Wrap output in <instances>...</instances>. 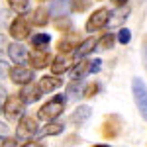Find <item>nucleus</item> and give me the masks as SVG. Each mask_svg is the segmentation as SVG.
Here are the masks:
<instances>
[{
    "instance_id": "nucleus-1",
    "label": "nucleus",
    "mask_w": 147,
    "mask_h": 147,
    "mask_svg": "<svg viewBox=\"0 0 147 147\" xmlns=\"http://www.w3.org/2000/svg\"><path fill=\"white\" fill-rule=\"evenodd\" d=\"M65 110V96L63 94H57L55 98H51L49 102H45L39 110H37V118L43 120V122H51L55 120L57 116H61Z\"/></svg>"
},
{
    "instance_id": "nucleus-2",
    "label": "nucleus",
    "mask_w": 147,
    "mask_h": 147,
    "mask_svg": "<svg viewBox=\"0 0 147 147\" xmlns=\"http://www.w3.org/2000/svg\"><path fill=\"white\" fill-rule=\"evenodd\" d=\"M26 114V104L18 94H6V102H4V116L8 122H14L18 118H22Z\"/></svg>"
},
{
    "instance_id": "nucleus-3",
    "label": "nucleus",
    "mask_w": 147,
    "mask_h": 147,
    "mask_svg": "<svg viewBox=\"0 0 147 147\" xmlns=\"http://www.w3.org/2000/svg\"><path fill=\"white\" fill-rule=\"evenodd\" d=\"M131 92H134V100H136V106L141 114V118L147 120V86L139 77H136L131 82Z\"/></svg>"
},
{
    "instance_id": "nucleus-4",
    "label": "nucleus",
    "mask_w": 147,
    "mask_h": 147,
    "mask_svg": "<svg viewBox=\"0 0 147 147\" xmlns=\"http://www.w3.org/2000/svg\"><path fill=\"white\" fill-rule=\"evenodd\" d=\"M32 34V26L28 22V18H24V14L16 16L10 22V37H14L16 41H22L26 37H30Z\"/></svg>"
},
{
    "instance_id": "nucleus-5",
    "label": "nucleus",
    "mask_w": 147,
    "mask_h": 147,
    "mask_svg": "<svg viewBox=\"0 0 147 147\" xmlns=\"http://www.w3.org/2000/svg\"><path fill=\"white\" fill-rule=\"evenodd\" d=\"M120 129H122V120H120L116 114L106 116L104 122H102V125H100V131H102V136L106 137V139H114V137H118Z\"/></svg>"
},
{
    "instance_id": "nucleus-6",
    "label": "nucleus",
    "mask_w": 147,
    "mask_h": 147,
    "mask_svg": "<svg viewBox=\"0 0 147 147\" xmlns=\"http://www.w3.org/2000/svg\"><path fill=\"white\" fill-rule=\"evenodd\" d=\"M8 75H10V80L14 84H24V82L34 80V71L26 67V63H16V67H12L8 71Z\"/></svg>"
},
{
    "instance_id": "nucleus-7",
    "label": "nucleus",
    "mask_w": 147,
    "mask_h": 147,
    "mask_svg": "<svg viewBox=\"0 0 147 147\" xmlns=\"http://www.w3.org/2000/svg\"><path fill=\"white\" fill-rule=\"evenodd\" d=\"M37 120L35 118H30V116H24L22 120H20V124H18V129H16V136L18 139H30V137H34L37 134Z\"/></svg>"
},
{
    "instance_id": "nucleus-8",
    "label": "nucleus",
    "mask_w": 147,
    "mask_h": 147,
    "mask_svg": "<svg viewBox=\"0 0 147 147\" xmlns=\"http://www.w3.org/2000/svg\"><path fill=\"white\" fill-rule=\"evenodd\" d=\"M108 16H110V10L106 8H98L96 12H92L90 18L86 20V32H96V30H102L106 24H108Z\"/></svg>"
},
{
    "instance_id": "nucleus-9",
    "label": "nucleus",
    "mask_w": 147,
    "mask_h": 147,
    "mask_svg": "<svg viewBox=\"0 0 147 147\" xmlns=\"http://www.w3.org/2000/svg\"><path fill=\"white\" fill-rule=\"evenodd\" d=\"M41 94L43 92L39 90V86L35 84V82H24L22 84V88H20V98H22V102L24 104H34V102H37L39 98H41Z\"/></svg>"
},
{
    "instance_id": "nucleus-10",
    "label": "nucleus",
    "mask_w": 147,
    "mask_h": 147,
    "mask_svg": "<svg viewBox=\"0 0 147 147\" xmlns=\"http://www.w3.org/2000/svg\"><path fill=\"white\" fill-rule=\"evenodd\" d=\"M73 63H75V59L71 57V53H59V55L51 61V73L53 75H63V73H67L69 69L73 67Z\"/></svg>"
},
{
    "instance_id": "nucleus-11",
    "label": "nucleus",
    "mask_w": 147,
    "mask_h": 147,
    "mask_svg": "<svg viewBox=\"0 0 147 147\" xmlns=\"http://www.w3.org/2000/svg\"><path fill=\"white\" fill-rule=\"evenodd\" d=\"M6 53L10 57L14 63H28V49L24 43H10V45H6Z\"/></svg>"
},
{
    "instance_id": "nucleus-12",
    "label": "nucleus",
    "mask_w": 147,
    "mask_h": 147,
    "mask_svg": "<svg viewBox=\"0 0 147 147\" xmlns=\"http://www.w3.org/2000/svg\"><path fill=\"white\" fill-rule=\"evenodd\" d=\"M79 43H80V37L77 34H67L57 41V51H61V53H71V51L77 49Z\"/></svg>"
},
{
    "instance_id": "nucleus-13",
    "label": "nucleus",
    "mask_w": 147,
    "mask_h": 147,
    "mask_svg": "<svg viewBox=\"0 0 147 147\" xmlns=\"http://www.w3.org/2000/svg\"><path fill=\"white\" fill-rule=\"evenodd\" d=\"M28 61L34 69H45L49 63V53L47 49H35L32 53H28Z\"/></svg>"
},
{
    "instance_id": "nucleus-14",
    "label": "nucleus",
    "mask_w": 147,
    "mask_h": 147,
    "mask_svg": "<svg viewBox=\"0 0 147 147\" xmlns=\"http://www.w3.org/2000/svg\"><path fill=\"white\" fill-rule=\"evenodd\" d=\"M37 86H39L41 92H53L59 86H63V80L59 79V75H47V77H41L39 79V84Z\"/></svg>"
},
{
    "instance_id": "nucleus-15",
    "label": "nucleus",
    "mask_w": 147,
    "mask_h": 147,
    "mask_svg": "<svg viewBox=\"0 0 147 147\" xmlns=\"http://www.w3.org/2000/svg\"><path fill=\"white\" fill-rule=\"evenodd\" d=\"M63 131V125L61 124H55V120H51V122H47L41 129H37V134H35V139L37 141H41L43 137H51V136H59Z\"/></svg>"
},
{
    "instance_id": "nucleus-16",
    "label": "nucleus",
    "mask_w": 147,
    "mask_h": 147,
    "mask_svg": "<svg viewBox=\"0 0 147 147\" xmlns=\"http://www.w3.org/2000/svg\"><path fill=\"white\" fill-rule=\"evenodd\" d=\"M96 37H88L86 41H82V43H79L77 45V49H75V55H73V59L75 61H79V59H82V57H86V55H90L92 51L96 49Z\"/></svg>"
},
{
    "instance_id": "nucleus-17",
    "label": "nucleus",
    "mask_w": 147,
    "mask_h": 147,
    "mask_svg": "<svg viewBox=\"0 0 147 147\" xmlns=\"http://www.w3.org/2000/svg\"><path fill=\"white\" fill-rule=\"evenodd\" d=\"M129 16V6L127 4H124V6H116V12L114 14H110L108 16V24L106 26H120V24L125 22V18Z\"/></svg>"
},
{
    "instance_id": "nucleus-18",
    "label": "nucleus",
    "mask_w": 147,
    "mask_h": 147,
    "mask_svg": "<svg viewBox=\"0 0 147 147\" xmlns=\"http://www.w3.org/2000/svg\"><path fill=\"white\" fill-rule=\"evenodd\" d=\"M88 65H90V63H88L84 57L77 61V65L73 63V67H71V79L73 80H82L88 75Z\"/></svg>"
},
{
    "instance_id": "nucleus-19",
    "label": "nucleus",
    "mask_w": 147,
    "mask_h": 147,
    "mask_svg": "<svg viewBox=\"0 0 147 147\" xmlns=\"http://www.w3.org/2000/svg\"><path fill=\"white\" fill-rule=\"evenodd\" d=\"M30 20H32V24H34V26L43 28V26H47V24H49V12H47V8H43V6H37V8L32 12Z\"/></svg>"
},
{
    "instance_id": "nucleus-20",
    "label": "nucleus",
    "mask_w": 147,
    "mask_h": 147,
    "mask_svg": "<svg viewBox=\"0 0 147 147\" xmlns=\"http://www.w3.org/2000/svg\"><path fill=\"white\" fill-rule=\"evenodd\" d=\"M71 12V0H53L51 2V14L53 16H63Z\"/></svg>"
},
{
    "instance_id": "nucleus-21",
    "label": "nucleus",
    "mask_w": 147,
    "mask_h": 147,
    "mask_svg": "<svg viewBox=\"0 0 147 147\" xmlns=\"http://www.w3.org/2000/svg\"><path fill=\"white\" fill-rule=\"evenodd\" d=\"M88 116H90V108H88V106H79V108L73 112V116H71V122L75 125H80L84 120H88Z\"/></svg>"
},
{
    "instance_id": "nucleus-22",
    "label": "nucleus",
    "mask_w": 147,
    "mask_h": 147,
    "mask_svg": "<svg viewBox=\"0 0 147 147\" xmlns=\"http://www.w3.org/2000/svg\"><path fill=\"white\" fill-rule=\"evenodd\" d=\"M30 35H32V34H30ZM49 41H51V35H47V34H35V35H32V45H34L35 49H47Z\"/></svg>"
},
{
    "instance_id": "nucleus-23",
    "label": "nucleus",
    "mask_w": 147,
    "mask_h": 147,
    "mask_svg": "<svg viewBox=\"0 0 147 147\" xmlns=\"http://www.w3.org/2000/svg\"><path fill=\"white\" fill-rule=\"evenodd\" d=\"M57 32H69L71 28H73V22L67 18V14H63V16H55V22H53Z\"/></svg>"
},
{
    "instance_id": "nucleus-24",
    "label": "nucleus",
    "mask_w": 147,
    "mask_h": 147,
    "mask_svg": "<svg viewBox=\"0 0 147 147\" xmlns=\"http://www.w3.org/2000/svg\"><path fill=\"white\" fill-rule=\"evenodd\" d=\"M65 98H71V100H79L82 98V88H80V82L79 80H73L67 88V96Z\"/></svg>"
},
{
    "instance_id": "nucleus-25",
    "label": "nucleus",
    "mask_w": 147,
    "mask_h": 147,
    "mask_svg": "<svg viewBox=\"0 0 147 147\" xmlns=\"http://www.w3.org/2000/svg\"><path fill=\"white\" fill-rule=\"evenodd\" d=\"M8 4H10L12 10L18 12V14H24L30 8V0H8Z\"/></svg>"
},
{
    "instance_id": "nucleus-26",
    "label": "nucleus",
    "mask_w": 147,
    "mask_h": 147,
    "mask_svg": "<svg viewBox=\"0 0 147 147\" xmlns=\"http://www.w3.org/2000/svg\"><path fill=\"white\" fill-rule=\"evenodd\" d=\"M114 41H116V35L114 34H106V35H102L100 39L96 41V47H100V49H110V47L114 45Z\"/></svg>"
},
{
    "instance_id": "nucleus-27",
    "label": "nucleus",
    "mask_w": 147,
    "mask_h": 147,
    "mask_svg": "<svg viewBox=\"0 0 147 147\" xmlns=\"http://www.w3.org/2000/svg\"><path fill=\"white\" fill-rule=\"evenodd\" d=\"M100 92V84L98 82H88L84 88H82V98H92L94 94Z\"/></svg>"
},
{
    "instance_id": "nucleus-28",
    "label": "nucleus",
    "mask_w": 147,
    "mask_h": 147,
    "mask_svg": "<svg viewBox=\"0 0 147 147\" xmlns=\"http://www.w3.org/2000/svg\"><path fill=\"white\" fill-rule=\"evenodd\" d=\"M90 6V0H71V10L73 12H84Z\"/></svg>"
},
{
    "instance_id": "nucleus-29",
    "label": "nucleus",
    "mask_w": 147,
    "mask_h": 147,
    "mask_svg": "<svg viewBox=\"0 0 147 147\" xmlns=\"http://www.w3.org/2000/svg\"><path fill=\"white\" fill-rule=\"evenodd\" d=\"M116 39H118V43H122V45H127L129 43V39H131V32L127 30V28H122L118 35H116Z\"/></svg>"
},
{
    "instance_id": "nucleus-30",
    "label": "nucleus",
    "mask_w": 147,
    "mask_h": 147,
    "mask_svg": "<svg viewBox=\"0 0 147 147\" xmlns=\"http://www.w3.org/2000/svg\"><path fill=\"white\" fill-rule=\"evenodd\" d=\"M12 22V14L8 10H4V12H0V26L2 28H8V24Z\"/></svg>"
},
{
    "instance_id": "nucleus-31",
    "label": "nucleus",
    "mask_w": 147,
    "mask_h": 147,
    "mask_svg": "<svg viewBox=\"0 0 147 147\" xmlns=\"http://www.w3.org/2000/svg\"><path fill=\"white\" fill-rule=\"evenodd\" d=\"M102 67V59H94L90 65H88V73H98Z\"/></svg>"
},
{
    "instance_id": "nucleus-32",
    "label": "nucleus",
    "mask_w": 147,
    "mask_h": 147,
    "mask_svg": "<svg viewBox=\"0 0 147 147\" xmlns=\"http://www.w3.org/2000/svg\"><path fill=\"white\" fill-rule=\"evenodd\" d=\"M2 145L4 147H14V145H18V141H16V139H14V137H4V139H2Z\"/></svg>"
},
{
    "instance_id": "nucleus-33",
    "label": "nucleus",
    "mask_w": 147,
    "mask_h": 147,
    "mask_svg": "<svg viewBox=\"0 0 147 147\" xmlns=\"http://www.w3.org/2000/svg\"><path fill=\"white\" fill-rule=\"evenodd\" d=\"M8 71H10V69H8V63H6V61H0V79H4V77L8 75Z\"/></svg>"
},
{
    "instance_id": "nucleus-34",
    "label": "nucleus",
    "mask_w": 147,
    "mask_h": 147,
    "mask_svg": "<svg viewBox=\"0 0 147 147\" xmlns=\"http://www.w3.org/2000/svg\"><path fill=\"white\" fill-rule=\"evenodd\" d=\"M6 136H8V125L0 122V141H2V139H4Z\"/></svg>"
},
{
    "instance_id": "nucleus-35",
    "label": "nucleus",
    "mask_w": 147,
    "mask_h": 147,
    "mask_svg": "<svg viewBox=\"0 0 147 147\" xmlns=\"http://www.w3.org/2000/svg\"><path fill=\"white\" fill-rule=\"evenodd\" d=\"M141 51H143V63H145V69H147V37L143 39V47H141Z\"/></svg>"
},
{
    "instance_id": "nucleus-36",
    "label": "nucleus",
    "mask_w": 147,
    "mask_h": 147,
    "mask_svg": "<svg viewBox=\"0 0 147 147\" xmlns=\"http://www.w3.org/2000/svg\"><path fill=\"white\" fill-rule=\"evenodd\" d=\"M6 51V39H4V35H0V53H4Z\"/></svg>"
},
{
    "instance_id": "nucleus-37",
    "label": "nucleus",
    "mask_w": 147,
    "mask_h": 147,
    "mask_svg": "<svg viewBox=\"0 0 147 147\" xmlns=\"http://www.w3.org/2000/svg\"><path fill=\"white\" fill-rule=\"evenodd\" d=\"M114 6H124V4H127V0H112Z\"/></svg>"
},
{
    "instance_id": "nucleus-38",
    "label": "nucleus",
    "mask_w": 147,
    "mask_h": 147,
    "mask_svg": "<svg viewBox=\"0 0 147 147\" xmlns=\"http://www.w3.org/2000/svg\"><path fill=\"white\" fill-rule=\"evenodd\" d=\"M6 94H8V92H6L4 88H2V86H0V98H6Z\"/></svg>"
},
{
    "instance_id": "nucleus-39",
    "label": "nucleus",
    "mask_w": 147,
    "mask_h": 147,
    "mask_svg": "<svg viewBox=\"0 0 147 147\" xmlns=\"http://www.w3.org/2000/svg\"><path fill=\"white\" fill-rule=\"evenodd\" d=\"M39 2H47V0H39Z\"/></svg>"
}]
</instances>
